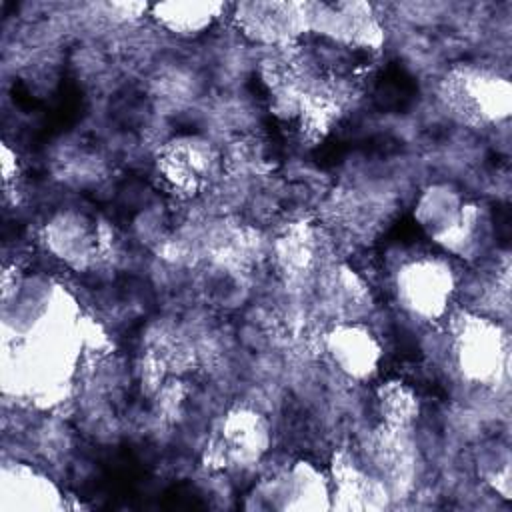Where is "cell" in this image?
<instances>
[{"mask_svg":"<svg viewBox=\"0 0 512 512\" xmlns=\"http://www.w3.org/2000/svg\"><path fill=\"white\" fill-rule=\"evenodd\" d=\"M414 222L446 254L476 258L488 238V216L450 182H430L414 202Z\"/></svg>","mask_w":512,"mask_h":512,"instance_id":"cell-1","label":"cell"},{"mask_svg":"<svg viewBox=\"0 0 512 512\" xmlns=\"http://www.w3.org/2000/svg\"><path fill=\"white\" fill-rule=\"evenodd\" d=\"M396 304L414 320L440 322L458 292L454 264L442 254H420L398 264L392 274Z\"/></svg>","mask_w":512,"mask_h":512,"instance_id":"cell-2","label":"cell"},{"mask_svg":"<svg viewBox=\"0 0 512 512\" xmlns=\"http://www.w3.org/2000/svg\"><path fill=\"white\" fill-rule=\"evenodd\" d=\"M452 356L460 374L482 386H494L508 374V340L492 318L462 314L452 326Z\"/></svg>","mask_w":512,"mask_h":512,"instance_id":"cell-3","label":"cell"},{"mask_svg":"<svg viewBox=\"0 0 512 512\" xmlns=\"http://www.w3.org/2000/svg\"><path fill=\"white\" fill-rule=\"evenodd\" d=\"M248 510L318 512L332 508V482L326 472L306 460H296L258 482L246 496Z\"/></svg>","mask_w":512,"mask_h":512,"instance_id":"cell-4","label":"cell"},{"mask_svg":"<svg viewBox=\"0 0 512 512\" xmlns=\"http://www.w3.org/2000/svg\"><path fill=\"white\" fill-rule=\"evenodd\" d=\"M444 98L454 112L468 120L498 122L510 114L512 88L508 78L468 66L450 74Z\"/></svg>","mask_w":512,"mask_h":512,"instance_id":"cell-5","label":"cell"},{"mask_svg":"<svg viewBox=\"0 0 512 512\" xmlns=\"http://www.w3.org/2000/svg\"><path fill=\"white\" fill-rule=\"evenodd\" d=\"M218 150L198 134H182L168 140L156 158L164 182L174 192L196 194L206 188L218 172Z\"/></svg>","mask_w":512,"mask_h":512,"instance_id":"cell-6","label":"cell"},{"mask_svg":"<svg viewBox=\"0 0 512 512\" xmlns=\"http://www.w3.org/2000/svg\"><path fill=\"white\" fill-rule=\"evenodd\" d=\"M306 18L308 32L332 42L356 48L382 44V26L366 2H306Z\"/></svg>","mask_w":512,"mask_h":512,"instance_id":"cell-7","label":"cell"},{"mask_svg":"<svg viewBox=\"0 0 512 512\" xmlns=\"http://www.w3.org/2000/svg\"><path fill=\"white\" fill-rule=\"evenodd\" d=\"M324 350L336 370L354 382L372 380L384 356L374 330L356 320L334 324L324 334Z\"/></svg>","mask_w":512,"mask_h":512,"instance_id":"cell-8","label":"cell"},{"mask_svg":"<svg viewBox=\"0 0 512 512\" xmlns=\"http://www.w3.org/2000/svg\"><path fill=\"white\" fill-rule=\"evenodd\" d=\"M270 442L268 420L250 408H236L222 418L212 440V456L224 466L244 468L256 464L268 452Z\"/></svg>","mask_w":512,"mask_h":512,"instance_id":"cell-9","label":"cell"},{"mask_svg":"<svg viewBox=\"0 0 512 512\" xmlns=\"http://www.w3.org/2000/svg\"><path fill=\"white\" fill-rule=\"evenodd\" d=\"M232 18L242 34L262 44H290L308 32L306 2H240Z\"/></svg>","mask_w":512,"mask_h":512,"instance_id":"cell-10","label":"cell"},{"mask_svg":"<svg viewBox=\"0 0 512 512\" xmlns=\"http://www.w3.org/2000/svg\"><path fill=\"white\" fill-rule=\"evenodd\" d=\"M44 242L56 258L74 268H86L100 248L96 222L72 208L56 212L46 222Z\"/></svg>","mask_w":512,"mask_h":512,"instance_id":"cell-11","label":"cell"},{"mask_svg":"<svg viewBox=\"0 0 512 512\" xmlns=\"http://www.w3.org/2000/svg\"><path fill=\"white\" fill-rule=\"evenodd\" d=\"M2 510H52L60 508V492L48 476L30 466L14 464L2 468Z\"/></svg>","mask_w":512,"mask_h":512,"instance_id":"cell-12","label":"cell"},{"mask_svg":"<svg viewBox=\"0 0 512 512\" xmlns=\"http://www.w3.org/2000/svg\"><path fill=\"white\" fill-rule=\"evenodd\" d=\"M152 18L168 32L180 38H194L204 34L220 20L226 10L222 2H206V0H176V2H160L152 8Z\"/></svg>","mask_w":512,"mask_h":512,"instance_id":"cell-13","label":"cell"},{"mask_svg":"<svg viewBox=\"0 0 512 512\" xmlns=\"http://www.w3.org/2000/svg\"><path fill=\"white\" fill-rule=\"evenodd\" d=\"M330 482L332 508H376L380 506L378 498L386 496L374 478H370L350 462H338L334 466Z\"/></svg>","mask_w":512,"mask_h":512,"instance_id":"cell-14","label":"cell"},{"mask_svg":"<svg viewBox=\"0 0 512 512\" xmlns=\"http://www.w3.org/2000/svg\"><path fill=\"white\" fill-rule=\"evenodd\" d=\"M378 408L390 428H406L418 418V396L402 382H386L378 388Z\"/></svg>","mask_w":512,"mask_h":512,"instance_id":"cell-15","label":"cell"}]
</instances>
